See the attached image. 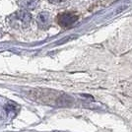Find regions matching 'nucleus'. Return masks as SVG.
Returning a JSON list of instances; mask_svg holds the SVG:
<instances>
[{
	"label": "nucleus",
	"mask_w": 132,
	"mask_h": 132,
	"mask_svg": "<svg viewBox=\"0 0 132 132\" xmlns=\"http://www.w3.org/2000/svg\"><path fill=\"white\" fill-rule=\"evenodd\" d=\"M15 19L23 25H28L32 20V15L27 10H20L15 14Z\"/></svg>",
	"instance_id": "f03ea898"
},
{
	"label": "nucleus",
	"mask_w": 132,
	"mask_h": 132,
	"mask_svg": "<svg viewBox=\"0 0 132 132\" xmlns=\"http://www.w3.org/2000/svg\"><path fill=\"white\" fill-rule=\"evenodd\" d=\"M51 3H53V4H60V3H63V2H65L67 0H48Z\"/></svg>",
	"instance_id": "39448f33"
},
{
	"label": "nucleus",
	"mask_w": 132,
	"mask_h": 132,
	"mask_svg": "<svg viewBox=\"0 0 132 132\" xmlns=\"http://www.w3.org/2000/svg\"><path fill=\"white\" fill-rule=\"evenodd\" d=\"M78 16L72 12H64L57 16V23L62 28H69L77 22Z\"/></svg>",
	"instance_id": "f257e3e1"
},
{
	"label": "nucleus",
	"mask_w": 132,
	"mask_h": 132,
	"mask_svg": "<svg viewBox=\"0 0 132 132\" xmlns=\"http://www.w3.org/2000/svg\"><path fill=\"white\" fill-rule=\"evenodd\" d=\"M18 5L24 8V10H34L39 6V0H17Z\"/></svg>",
	"instance_id": "7ed1b4c3"
},
{
	"label": "nucleus",
	"mask_w": 132,
	"mask_h": 132,
	"mask_svg": "<svg viewBox=\"0 0 132 132\" xmlns=\"http://www.w3.org/2000/svg\"><path fill=\"white\" fill-rule=\"evenodd\" d=\"M50 16L47 12H42L37 16V23L39 28H45L50 25Z\"/></svg>",
	"instance_id": "20e7f679"
}]
</instances>
